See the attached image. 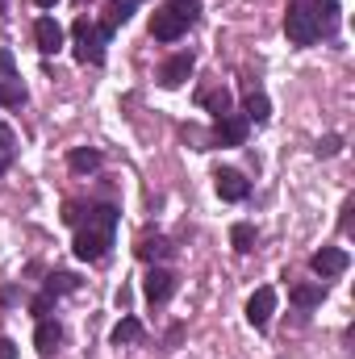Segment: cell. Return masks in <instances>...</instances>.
I'll return each instance as SVG.
<instances>
[{
  "label": "cell",
  "instance_id": "obj_1",
  "mask_svg": "<svg viewBox=\"0 0 355 359\" xmlns=\"http://www.w3.org/2000/svg\"><path fill=\"white\" fill-rule=\"evenodd\" d=\"M88 222H80V234H76V255L80 259H105V251L113 247V230H117V209L113 205H96L84 213Z\"/></svg>",
  "mask_w": 355,
  "mask_h": 359
},
{
  "label": "cell",
  "instance_id": "obj_14",
  "mask_svg": "<svg viewBox=\"0 0 355 359\" xmlns=\"http://www.w3.org/2000/svg\"><path fill=\"white\" fill-rule=\"evenodd\" d=\"M288 301H293L297 309H314V305L326 301V288H322V284H297V288L288 292Z\"/></svg>",
  "mask_w": 355,
  "mask_h": 359
},
{
  "label": "cell",
  "instance_id": "obj_28",
  "mask_svg": "<svg viewBox=\"0 0 355 359\" xmlns=\"http://www.w3.org/2000/svg\"><path fill=\"white\" fill-rule=\"evenodd\" d=\"M63 222H72V226H80V222H84V209H80V205H67V213H63Z\"/></svg>",
  "mask_w": 355,
  "mask_h": 359
},
{
  "label": "cell",
  "instance_id": "obj_23",
  "mask_svg": "<svg viewBox=\"0 0 355 359\" xmlns=\"http://www.w3.org/2000/svg\"><path fill=\"white\" fill-rule=\"evenodd\" d=\"M0 104H25L21 80H0Z\"/></svg>",
  "mask_w": 355,
  "mask_h": 359
},
{
  "label": "cell",
  "instance_id": "obj_33",
  "mask_svg": "<svg viewBox=\"0 0 355 359\" xmlns=\"http://www.w3.org/2000/svg\"><path fill=\"white\" fill-rule=\"evenodd\" d=\"M0 13H4V0H0Z\"/></svg>",
  "mask_w": 355,
  "mask_h": 359
},
{
  "label": "cell",
  "instance_id": "obj_4",
  "mask_svg": "<svg viewBox=\"0 0 355 359\" xmlns=\"http://www.w3.org/2000/svg\"><path fill=\"white\" fill-rule=\"evenodd\" d=\"M247 130H251V121L243 113H226L213 126V147H243L247 142Z\"/></svg>",
  "mask_w": 355,
  "mask_h": 359
},
{
  "label": "cell",
  "instance_id": "obj_8",
  "mask_svg": "<svg viewBox=\"0 0 355 359\" xmlns=\"http://www.w3.org/2000/svg\"><path fill=\"white\" fill-rule=\"evenodd\" d=\"M272 313H276V292H272V288H255L251 301H247V322H251L255 330H264L267 322H272Z\"/></svg>",
  "mask_w": 355,
  "mask_h": 359
},
{
  "label": "cell",
  "instance_id": "obj_31",
  "mask_svg": "<svg viewBox=\"0 0 355 359\" xmlns=\"http://www.w3.org/2000/svg\"><path fill=\"white\" fill-rule=\"evenodd\" d=\"M8 168H13V155H4V151H0V172H8Z\"/></svg>",
  "mask_w": 355,
  "mask_h": 359
},
{
  "label": "cell",
  "instance_id": "obj_3",
  "mask_svg": "<svg viewBox=\"0 0 355 359\" xmlns=\"http://www.w3.org/2000/svg\"><path fill=\"white\" fill-rule=\"evenodd\" d=\"M284 29H288V42H293V46H314V42H318L314 13H309V4H305V0H293V4H288Z\"/></svg>",
  "mask_w": 355,
  "mask_h": 359
},
{
  "label": "cell",
  "instance_id": "obj_27",
  "mask_svg": "<svg viewBox=\"0 0 355 359\" xmlns=\"http://www.w3.org/2000/svg\"><path fill=\"white\" fill-rule=\"evenodd\" d=\"M0 151H4V155H13V151H17V147H13V130H8V126H0Z\"/></svg>",
  "mask_w": 355,
  "mask_h": 359
},
{
  "label": "cell",
  "instance_id": "obj_2",
  "mask_svg": "<svg viewBox=\"0 0 355 359\" xmlns=\"http://www.w3.org/2000/svg\"><path fill=\"white\" fill-rule=\"evenodd\" d=\"M109 38H113V34H109L105 25H92L88 17H80V21H76V59H80V63H92V67L105 63Z\"/></svg>",
  "mask_w": 355,
  "mask_h": 359
},
{
  "label": "cell",
  "instance_id": "obj_15",
  "mask_svg": "<svg viewBox=\"0 0 355 359\" xmlns=\"http://www.w3.org/2000/svg\"><path fill=\"white\" fill-rule=\"evenodd\" d=\"M67 168L76 172V176H88L100 168V151H92V147H80V151H72L67 155Z\"/></svg>",
  "mask_w": 355,
  "mask_h": 359
},
{
  "label": "cell",
  "instance_id": "obj_30",
  "mask_svg": "<svg viewBox=\"0 0 355 359\" xmlns=\"http://www.w3.org/2000/svg\"><path fill=\"white\" fill-rule=\"evenodd\" d=\"M0 359H17V347H13V339H0Z\"/></svg>",
  "mask_w": 355,
  "mask_h": 359
},
{
  "label": "cell",
  "instance_id": "obj_29",
  "mask_svg": "<svg viewBox=\"0 0 355 359\" xmlns=\"http://www.w3.org/2000/svg\"><path fill=\"white\" fill-rule=\"evenodd\" d=\"M351 213H355V201L343 205V217H339V230H351Z\"/></svg>",
  "mask_w": 355,
  "mask_h": 359
},
{
  "label": "cell",
  "instance_id": "obj_6",
  "mask_svg": "<svg viewBox=\"0 0 355 359\" xmlns=\"http://www.w3.org/2000/svg\"><path fill=\"white\" fill-rule=\"evenodd\" d=\"M347 264H351V255H347V251H339V247H322V251L309 259L314 276H322V280H330V276H343V271H347Z\"/></svg>",
  "mask_w": 355,
  "mask_h": 359
},
{
  "label": "cell",
  "instance_id": "obj_16",
  "mask_svg": "<svg viewBox=\"0 0 355 359\" xmlns=\"http://www.w3.org/2000/svg\"><path fill=\"white\" fill-rule=\"evenodd\" d=\"M130 17H134V4H130V0H113V4L105 8V21H100V25L113 34V29H117V25H126Z\"/></svg>",
  "mask_w": 355,
  "mask_h": 359
},
{
  "label": "cell",
  "instance_id": "obj_25",
  "mask_svg": "<svg viewBox=\"0 0 355 359\" xmlns=\"http://www.w3.org/2000/svg\"><path fill=\"white\" fill-rule=\"evenodd\" d=\"M55 301H59V297H55V292H46V288H42V292H38V297H34V313H38V318H46V313H51V309H55Z\"/></svg>",
  "mask_w": 355,
  "mask_h": 359
},
{
  "label": "cell",
  "instance_id": "obj_11",
  "mask_svg": "<svg viewBox=\"0 0 355 359\" xmlns=\"http://www.w3.org/2000/svg\"><path fill=\"white\" fill-rule=\"evenodd\" d=\"M59 343H63V326L59 322H51V318H42L38 322V330H34V347H38V355H55L59 351Z\"/></svg>",
  "mask_w": 355,
  "mask_h": 359
},
{
  "label": "cell",
  "instance_id": "obj_13",
  "mask_svg": "<svg viewBox=\"0 0 355 359\" xmlns=\"http://www.w3.org/2000/svg\"><path fill=\"white\" fill-rule=\"evenodd\" d=\"M134 255H138V259H147V264H155V259L176 255V247H172L168 238H159V234H155V238H151V234H142V238H138V247H134Z\"/></svg>",
  "mask_w": 355,
  "mask_h": 359
},
{
  "label": "cell",
  "instance_id": "obj_21",
  "mask_svg": "<svg viewBox=\"0 0 355 359\" xmlns=\"http://www.w3.org/2000/svg\"><path fill=\"white\" fill-rule=\"evenodd\" d=\"M80 288V280L72 276V271H55L51 280H46V292H55V297H63V292H76Z\"/></svg>",
  "mask_w": 355,
  "mask_h": 359
},
{
  "label": "cell",
  "instance_id": "obj_32",
  "mask_svg": "<svg viewBox=\"0 0 355 359\" xmlns=\"http://www.w3.org/2000/svg\"><path fill=\"white\" fill-rule=\"evenodd\" d=\"M34 4H38V8H55L59 0H34Z\"/></svg>",
  "mask_w": 355,
  "mask_h": 359
},
{
  "label": "cell",
  "instance_id": "obj_20",
  "mask_svg": "<svg viewBox=\"0 0 355 359\" xmlns=\"http://www.w3.org/2000/svg\"><path fill=\"white\" fill-rule=\"evenodd\" d=\"M201 104H205L213 117H226L234 100H230V92H226V88H213V92H201Z\"/></svg>",
  "mask_w": 355,
  "mask_h": 359
},
{
  "label": "cell",
  "instance_id": "obj_12",
  "mask_svg": "<svg viewBox=\"0 0 355 359\" xmlns=\"http://www.w3.org/2000/svg\"><path fill=\"white\" fill-rule=\"evenodd\" d=\"M188 76H192V55H172V59L159 67V84H163V88H180Z\"/></svg>",
  "mask_w": 355,
  "mask_h": 359
},
{
  "label": "cell",
  "instance_id": "obj_26",
  "mask_svg": "<svg viewBox=\"0 0 355 359\" xmlns=\"http://www.w3.org/2000/svg\"><path fill=\"white\" fill-rule=\"evenodd\" d=\"M0 76H4V80H17V76H13V55H8V50H0Z\"/></svg>",
  "mask_w": 355,
  "mask_h": 359
},
{
  "label": "cell",
  "instance_id": "obj_17",
  "mask_svg": "<svg viewBox=\"0 0 355 359\" xmlns=\"http://www.w3.org/2000/svg\"><path fill=\"white\" fill-rule=\"evenodd\" d=\"M255 226H247V222H234V230H230V243H234V251H243V255H251L255 251Z\"/></svg>",
  "mask_w": 355,
  "mask_h": 359
},
{
  "label": "cell",
  "instance_id": "obj_10",
  "mask_svg": "<svg viewBox=\"0 0 355 359\" xmlns=\"http://www.w3.org/2000/svg\"><path fill=\"white\" fill-rule=\"evenodd\" d=\"M213 184H217V196H222V201H243V196L251 192V184L243 180V172H234V168H222V172L213 176Z\"/></svg>",
  "mask_w": 355,
  "mask_h": 359
},
{
  "label": "cell",
  "instance_id": "obj_7",
  "mask_svg": "<svg viewBox=\"0 0 355 359\" xmlns=\"http://www.w3.org/2000/svg\"><path fill=\"white\" fill-rule=\"evenodd\" d=\"M34 42H38L42 55H59L63 50V25L55 17H38L34 21Z\"/></svg>",
  "mask_w": 355,
  "mask_h": 359
},
{
  "label": "cell",
  "instance_id": "obj_24",
  "mask_svg": "<svg viewBox=\"0 0 355 359\" xmlns=\"http://www.w3.org/2000/svg\"><path fill=\"white\" fill-rule=\"evenodd\" d=\"M339 151H343V138H339V134H326V138L318 142V155H322V159H330V155H339Z\"/></svg>",
  "mask_w": 355,
  "mask_h": 359
},
{
  "label": "cell",
  "instance_id": "obj_9",
  "mask_svg": "<svg viewBox=\"0 0 355 359\" xmlns=\"http://www.w3.org/2000/svg\"><path fill=\"white\" fill-rule=\"evenodd\" d=\"M184 29H188V25L180 21V17L172 13V8H168V4H163L155 17H151V38H155V42H176Z\"/></svg>",
  "mask_w": 355,
  "mask_h": 359
},
{
  "label": "cell",
  "instance_id": "obj_18",
  "mask_svg": "<svg viewBox=\"0 0 355 359\" xmlns=\"http://www.w3.org/2000/svg\"><path fill=\"white\" fill-rule=\"evenodd\" d=\"M142 339V322L138 318H121L117 326H113V347H121V343H138Z\"/></svg>",
  "mask_w": 355,
  "mask_h": 359
},
{
  "label": "cell",
  "instance_id": "obj_22",
  "mask_svg": "<svg viewBox=\"0 0 355 359\" xmlns=\"http://www.w3.org/2000/svg\"><path fill=\"white\" fill-rule=\"evenodd\" d=\"M168 8L176 13L180 21H184V25H196V17H201V4H196V0H172Z\"/></svg>",
  "mask_w": 355,
  "mask_h": 359
},
{
  "label": "cell",
  "instance_id": "obj_19",
  "mask_svg": "<svg viewBox=\"0 0 355 359\" xmlns=\"http://www.w3.org/2000/svg\"><path fill=\"white\" fill-rule=\"evenodd\" d=\"M247 121H255V126H264L267 117H272V104H267L264 92H247V113H243Z\"/></svg>",
  "mask_w": 355,
  "mask_h": 359
},
{
  "label": "cell",
  "instance_id": "obj_5",
  "mask_svg": "<svg viewBox=\"0 0 355 359\" xmlns=\"http://www.w3.org/2000/svg\"><path fill=\"white\" fill-rule=\"evenodd\" d=\"M142 292H147L151 305H163V301H172V292H176V276L168 268H151L147 280H142Z\"/></svg>",
  "mask_w": 355,
  "mask_h": 359
}]
</instances>
